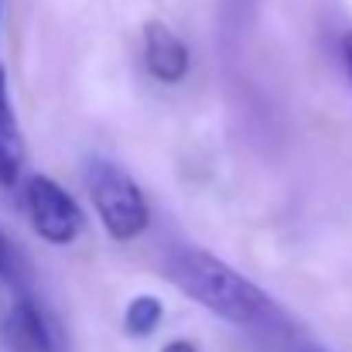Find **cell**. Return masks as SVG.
Returning <instances> with one entry per match:
<instances>
[{"label": "cell", "instance_id": "1", "mask_svg": "<svg viewBox=\"0 0 352 352\" xmlns=\"http://www.w3.org/2000/svg\"><path fill=\"white\" fill-rule=\"evenodd\" d=\"M164 270L175 287H182L192 301H199L202 308H209L216 318L230 325L250 329V332L287 329V318L277 308V301L209 250L175 246L164 260Z\"/></svg>", "mask_w": 352, "mask_h": 352}, {"label": "cell", "instance_id": "2", "mask_svg": "<svg viewBox=\"0 0 352 352\" xmlns=\"http://www.w3.org/2000/svg\"><path fill=\"white\" fill-rule=\"evenodd\" d=\"M82 175H86V188H89L93 209H96L103 230L113 239L126 243V239H137L147 230V223H151L147 199H144L137 182L120 164H113L110 157L93 154L82 164Z\"/></svg>", "mask_w": 352, "mask_h": 352}, {"label": "cell", "instance_id": "3", "mask_svg": "<svg viewBox=\"0 0 352 352\" xmlns=\"http://www.w3.org/2000/svg\"><path fill=\"white\" fill-rule=\"evenodd\" d=\"M21 202L28 209V219L34 233L52 246H69L82 233V209L79 202L48 175H28L21 178Z\"/></svg>", "mask_w": 352, "mask_h": 352}, {"label": "cell", "instance_id": "4", "mask_svg": "<svg viewBox=\"0 0 352 352\" xmlns=\"http://www.w3.org/2000/svg\"><path fill=\"white\" fill-rule=\"evenodd\" d=\"M0 346L3 352H62L55 325L38 308V301L21 287L10 294L0 315Z\"/></svg>", "mask_w": 352, "mask_h": 352}, {"label": "cell", "instance_id": "5", "mask_svg": "<svg viewBox=\"0 0 352 352\" xmlns=\"http://www.w3.org/2000/svg\"><path fill=\"white\" fill-rule=\"evenodd\" d=\"M144 65L157 82H182L188 72V48L171 28L151 21L144 28Z\"/></svg>", "mask_w": 352, "mask_h": 352}, {"label": "cell", "instance_id": "6", "mask_svg": "<svg viewBox=\"0 0 352 352\" xmlns=\"http://www.w3.org/2000/svg\"><path fill=\"white\" fill-rule=\"evenodd\" d=\"M24 175V133L10 103L7 76L0 69V185H17Z\"/></svg>", "mask_w": 352, "mask_h": 352}, {"label": "cell", "instance_id": "7", "mask_svg": "<svg viewBox=\"0 0 352 352\" xmlns=\"http://www.w3.org/2000/svg\"><path fill=\"white\" fill-rule=\"evenodd\" d=\"M161 315H164V308H161V301L154 294H137L126 305V311H123V329H126V336L144 339V336H151L161 325Z\"/></svg>", "mask_w": 352, "mask_h": 352}, {"label": "cell", "instance_id": "8", "mask_svg": "<svg viewBox=\"0 0 352 352\" xmlns=\"http://www.w3.org/2000/svg\"><path fill=\"white\" fill-rule=\"evenodd\" d=\"M0 280H10V246L3 230H0Z\"/></svg>", "mask_w": 352, "mask_h": 352}, {"label": "cell", "instance_id": "9", "mask_svg": "<svg viewBox=\"0 0 352 352\" xmlns=\"http://www.w3.org/2000/svg\"><path fill=\"white\" fill-rule=\"evenodd\" d=\"M342 62H346V72H349V79H352V31L342 34Z\"/></svg>", "mask_w": 352, "mask_h": 352}, {"label": "cell", "instance_id": "10", "mask_svg": "<svg viewBox=\"0 0 352 352\" xmlns=\"http://www.w3.org/2000/svg\"><path fill=\"white\" fill-rule=\"evenodd\" d=\"M161 352H199L188 339H175V342H168V346H161Z\"/></svg>", "mask_w": 352, "mask_h": 352}, {"label": "cell", "instance_id": "11", "mask_svg": "<svg viewBox=\"0 0 352 352\" xmlns=\"http://www.w3.org/2000/svg\"><path fill=\"white\" fill-rule=\"evenodd\" d=\"M294 352H325V349H318V346H308V342H305V346H298Z\"/></svg>", "mask_w": 352, "mask_h": 352}]
</instances>
